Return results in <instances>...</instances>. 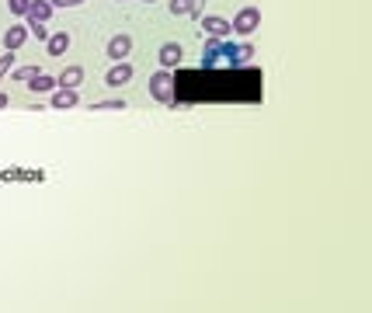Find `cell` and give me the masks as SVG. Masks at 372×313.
I'll use <instances>...</instances> for the list:
<instances>
[{"label":"cell","instance_id":"e0dca14e","mask_svg":"<svg viewBox=\"0 0 372 313\" xmlns=\"http://www.w3.org/2000/svg\"><path fill=\"white\" fill-rule=\"evenodd\" d=\"M38 73H42L38 67H18V70H11V80H14V84H28V80L38 77Z\"/></svg>","mask_w":372,"mask_h":313},{"label":"cell","instance_id":"7a4b0ae2","mask_svg":"<svg viewBox=\"0 0 372 313\" xmlns=\"http://www.w3.org/2000/svg\"><path fill=\"white\" fill-rule=\"evenodd\" d=\"M230 28H233V35H254V32L261 28V11H257V8L237 11V18L230 21Z\"/></svg>","mask_w":372,"mask_h":313},{"label":"cell","instance_id":"5b68a950","mask_svg":"<svg viewBox=\"0 0 372 313\" xmlns=\"http://www.w3.org/2000/svg\"><path fill=\"white\" fill-rule=\"evenodd\" d=\"M132 77H136V70H132V63H129V60L112 63V70L104 73V87H122V84H129Z\"/></svg>","mask_w":372,"mask_h":313},{"label":"cell","instance_id":"8fae6325","mask_svg":"<svg viewBox=\"0 0 372 313\" xmlns=\"http://www.w3.org/2000/svg\"><path fill=\"white\" fill-rule=\"evenodd\" d=\"M25 18H28V25H45L52 18V4H49V0H32Z\"/></svg>","mask_w":372,"mask_h":313},{"label":"cell","instance_id":"7c38bea8","mask_svg":"<svg viewBox=\"0 0 372 313\" xmlns=\"http://www.w3.org/2000/svg\"><path fill=\"white\" fill-rule=\"evenodd\" d=\"M25 42H28V25H11V28L4 32V49H8V52H18Z\"/></svg>","mask_w":372,"mask_h":313},{"label":"cell","instance_id":"6da1fadb","mask_svg":"<svg viewBox=\"0 0 372 313\" xmlns=\"http://www.w3.org/2000/svg\"><path fill=\"white\" fill-rule=\"evenodd\" d=\"M150 97L161 101V104H171L174 101V77H171V70H156L150 77Z\"/></svg>","mask_w":372,"mask_h":313},{"label":"cell","instance_id":"8992f818","mask_svg":"<svg viewBox=\"0 0 372 313\" xmlns=\"http://www.w3.org/2000/svg\"><path fill=\"white\" fill-rule=\"evenodd\" d=\"M220 56H226V63L230 67H240V63H247L251 56H254V45H233V42H226V45H220Z\"/></svg>","mask_w":372,"mask_h":313},{"label":"cell","instance_id":"44dd1931","mask_svg":"<svg viewBox=\"0 0 372 313\" xmlns=\"http://www.w3.org/2000/svg\"><path fill=\"white\" fill-rule=\"evenodd\" d=\"M49 4H52V11H56V8H80L84 0H49Z\"/></svg>","mask_w":372,"mask_h":313},{"label":"cell","instance_id":"9a60e30c","mask_svg":"<svg viewBox=\"0 0 372 313\" xmlns=\"http://www.w3.org/2000/svg\"><path fill=\"white\" fill-rule=\"evenodd\" d=\"M91 112H126V97H108V101H94Z\"/></svg>","mask_w":372,"mask_h":313},{"label":"cell","instance_id":"52a82bcc","mask_svg":"<svg viewBox=\"0 0 372 313\" xmlns=\"http://www.w3.org/2000/svg\"><path fill=\"white\" fill-rule=\"evenodd\" d=\"M202 32H205L209 38H226L233 28H230V21L220 18V14H205V18H202Z\"/></svg>","mask_w":372,"mask_h":313},{"label":"cell","instance_id":"ba28073f","mask_svg":"<svg viewBox=\"0 0 372 313\" xmlns=\"http://www.w3.org/2000/svg\"><path fill=\"white\" fill-rule=\"evenodd\" d=\"M181 56H185V49H181L178 42H164L161 49H156V60H161V67H164V70L181 67Z\"/></svg>","mask_w":372,"mask_h":313},{"label":"cell","instance_id":"603a6c76","mask_svg":"<svg viewBox=\"0 0 372 313\" xmlns=\"http://www.w3.org/2000/svg\"><path fill=\"white\" fill-rule=\"evenodd\" d=\"M146 4H156V0H146Z\"/></svg>","mask_w":372,"mask_h":313},{"label":"cell","instance_id":"3957f363","mask_svg":"<svg viewBox=\"0 0 372 313\" xmlns=\"http://www.w3.org/2000/svg\"><path fill=\"white\" fill-rule=\"evenodd\" d=\"M129 52H132V35H126V32L122 35H112L108 45H104V56H108L112 63H122Z\"/></svg>","mask_w":372,"mask_h":313},{"label":"cell","instance_id":"2e32d148","mask_svg":"<svg viewBox=\"0 0 372 313\" xmlns=\"http://www.w3.org/2000/svg\"><path fill=\"white\" fill-rule=\"evenodd\" d=\"M216 60H220V38H209L202 52V67H216Z\"/></svg>","mask_w":372,"mask_h":313},{"label":"cell","instance_id":"9c48e42d","mask_svg":"<svg viewBox=\"0 0 372 313\" xmlns=\"http://www.w3.org/2000/svg\"><path fill=\"white\" fill-rule=\"evenodd\" d=\"M202 4H205V0H167V8H171L174 18H198Z\"/></svg>","mask_w":372,"mask_h":313},{"label":"cell","instance_id":"4fadbf2b","mask_svg":"<svg viewBox=\"0 0 372 313\" xmlns=\"http://www.w3.org/2000/svg\"><path fill=\"white\" fill-rule=\"evenodd\" d=\"M60 84H56V77H49V73H38V77H32L28 80V91L32 94H52Z\"/></svg>","mask_w":372,"mask_h":313},{"label":"cell","instance_id":"d6986e66","mask_svg":"<svg viewBox=\"0 0 372 313\" xmlns=\"http://www.w3.org/2000/svg\"><path fill=\"white\" fill-rule=\"evenodd\" d=\"M28 4H32V0H8V11L25 18V14H28Z\"/></svg>","mask_w":372,"mask_h":313},{"label":"cell","instance_id":"ffe728a7","mask_svg":"<svg viewBox=\"0 0 372 313\" xmlns=\"http://www.w3.org/2000/svg\"><path fill=\"white\" fill-rule=\"evenodd\" d=\"M28 35H35L38 42H45V38H49V28H45V25H28Z\"/></svg>","mask_w":372,"mask_h":313},{"label":"cell","instance_id":"277c9868","mask_svg":"<svg viewBox=\"0 0 372 313\" xmlns=\"http://www.w3.org/2000/svg\"><path fill=\"white\" fill-rule=\"evenodd\" d=\"M49 104H52V112H70V108H77V104H80V94L73 87H56V91H52V97H49Z\"/></svg>","mask_w":372,"mask_h":313},{"label":"cell","instance_id":"ac0fdd59","mask_svg":"<svg viewBox=\"0 0 372 313\" xmlns=\"http://www.w3.org/2000/svg\"><path fill=\"white\" fill-rule=\"evenodd\" d=\"M14 70V52H4V56H0V84H4V77Z\"/></svg>","mask_w":372,"mask_h":313},{"label":"cell","instance_id":"5bb4252c","mask_svg":"<svg viewBox=\"0 0 372 313\" xmlns=\"http://www.w3.org/2000/svg\"><path fill=\"white\" fill-rule=\"evenodd\" d=\"M56 84H60V87H73V91H77V87L84 84V67H67V70L56 77Z\"/></svg>","mask_w":372,"mask_h":313},{"label":"cell","instance_id":"7402d4cb","mask_svg":"<svg viewBox=\"0 0 372 313\" xmlns=\"http://www.w3.org/2000/svg\"><path fill=\"white\" fill-rule=\"evenodd\" d=\"M8 104H11V97H8L4 91H0V108H8Z\"/></svg>","mask_w":372,"mask_h":313},{"label":"cell","instance_id":"30bf717a","mask_svg":"<svg viewBox=\"0 0 372 313\" xmlns=\"http://www.w3.org/2000/svg\"><path fill=\"white\" fill-rule=\"evenodd\" d=\"M70 32H52L49 38H45V52L49 56H67V49H70Z\"/></svg>","mask_w":372,"mask_h":313}]
</instances>
